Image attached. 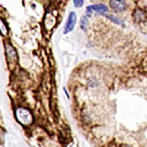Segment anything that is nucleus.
Here are the masks:
<instances>
[{
	"mask_svg": "<svg viewBox=\"0 0 147 147\" xmlns=\"http://www.w3.org/2000/svg\"><path fill=\"white\" fill-rule=\"evenodd\" d=\"M6 54L8 56L9 60L11 59V60L15 61L17 59V52L11 44H6Z\"/></svg>",
	"mask_w": 147,
	"mask_h": 147,
	"instance_id": "obj_5",
	"label": "nucleus"
},
{
	"mask_svg": "<svg viewBox=\"0 0 147 147\" xmlns=\"http://www.w3.org/2000/svg\"><path fill=\"white\" fill-rule=\"evenodd\" d=\"M111 7L117 12H123L127 9V4H125V1H122V0H113V1L110 2Z\"/></svg>",
	"mask_w": 147,
	"mask_h": 147,
	"instance_id": "obj_4",
	"label": "nucleus"
},
{
	"mask_svg": "<svg viewBox=\"0 0 147 147\" xmlns=\"http://www.w3.org/2000/svg\"><path fill=\"white\" fill-rule=\"evenodd\" d=\"M73 3L76 8H80V7L84 5V1L82 0H74Z\"/></svg>",
	"mask_w": 147,
	"mask_h": 147,
	"instance_id": "obj_9",
	"label": "nucleus"
},
{
	"mask_svg": "<svg viewBox=\"0 0 147 147\" xmlns=\"http://www.w3.org/2000/svg\"><path fill=\"white\" fill-rule=\"evenodd\" d=\"M76 24H77V14H76L75 12H71L68 16V20H67V22H66L63 34H70L72 30H74V28L76 27Z\"/></svg>",
	"mask_w": 147,
	"mask_h": 147,
	"instance_id": "obj_2",
	"label": "nucleus"
},
{
	"mask_svg": "<svg viewBox=\"0 0 147 147\" xmlns=\"http://www.w3.org/2000/svg\"><path fill=\"white\" fill-rule=\"evenodd\" d=\"M8 32H9L8 28H7V26L5 25V23L0 19V34L2 35H4V36H6V35H8Z\"/></svg>",
	"mask_w": 147,
	"mask_h": 147,
	"instance_id": "obj_6",
	"label": "nucleus"
},
{
	"mask_svg": "<svg viewBox=\"0 0 147 147\" xmlns=\"http://www.w3.org/2000/svg\"><path fill=\"white\" fill-rule=\"evenodd\" d=\"M17 118L22 124L24 125H30L32 122V116L28 109L25 108H19L17 110Z\"/></svg>",
	"mask_w": 147,
	"mask_h": 147,
	"instance_id": "obj_1",
	"label": "nucleus"
},
{
	"mask_svg": "<svg viewBox=\"0 0 147 147\" xmlns=\"http://www.w3.org/2000/svg\"><path fill=\"white\" fill-rule=\"evenodd\" d=\"M93 12H97L99 14H105L106 12H108V7L104 4H93V5H89L86 7L85 13H86L87 17H91Z\"/></svg>",
	"mask_w": 147,
	"mask_h": 147,
	"instance_id": "obj_3",
	"label": "nucleus"
},
{
	"mask_svg": "<svg viewBox=\"0 0 147 147\" xmlns=\"http://www.w3.org/2000/svg\"><path fill=\"white\" fill-rule=\"evenodd\" d=\"M107 17L109 19H111V21H113V22H115L116 24H118V25H121V26H125V24L123 21H121L119 20L118 18H116L115 16H113V15H107Z\"/></svg>",
	"mask_w": 147,
	"mask_h": 147,
	"instance_id": "obj_7",
	"label": "nucleus"
},
{
	"mask_svg": "<svg viewBox=\"0 0 147 147\" xmlns=\"http://www.w3.org/2000/svg\"><path fill=\"white\" fill-rule=\"evenodd\" d=\"M88 27V21L86 20L85 17H82V25H80V28H82V30H86V28Z\"/></svg>",
	"mask_w": 147,
	"mask_h": 147,
	"instance_id": "obj_8",
	"label": "nucleus"
}]
</instances>
